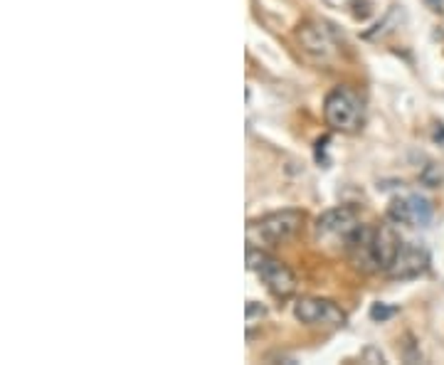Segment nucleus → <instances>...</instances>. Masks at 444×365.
<instances>
[{
    "mask_svg": "<svg viewBox=\"0 0 444 365\" xmlns=\"http://www.w3.org/2000/svg\"><path fill=\"white\" fill-rule=\"evenodd\" d=\"M304 225V212L299 210H279L269 212V215L252 220L247 225V242L249 247H279L284 242H289L291 237L301 229Z\"/></svg>",
    "mask_w": 444,
    "mask_h": 365,
    "instance_id": "obj_1",
    "label": "nucleus"
},
{
    "mask_svg": "<svg viewBox=\"0 0 444 365\" xmlns=\"http://www.w3.org/2000/svg\"><path fill=\"white\" fill-rule=\"evenodd\" d=\"M323 118L333 131L356 134L365 121L363 99L351 87H336L326 94L323 101Z\"/></svg>",
    "mask_w": 444,
    "mask_h": 365,
    "instance_id": "obj_2",
    "label": "nucleus"
},
{
    "mask_svg": "<svg viewBox=\"0 0 444 365\" xmlns=\"http://www.w3.org/2000/svg\"><path fill=\"white\" fill-rule=\"evenodd\" d=\"M370 316H373L375 321H388L390 316H395V309H390L385 303H375V306L370 309Z\"/></svg>",
    "mask_w": 444,
    "mask_h": 365,
    "instance_id": "obj_10",
    "label": "nucleus"
},
{
    "mask_svg": "<svg viewBox=\"0 0 444 365\" xmlns=\"http://www.w3.org/2000/svg\"><path fill=\"white\" fill-rule=\"evenodd\" d=\"M247 266H249V272H254L262 281H264L267 289H269L274 297L286 299L296 291L294 272H291L284 262L269 257L264 249L247 247Z\"/></svg>",
    "mask_w": 444,
    "mask_h": 365,
    "instance_id": "obj_3",
    "label": "nucleus"
},
{
    "mask_svg": "<svg viewBox=\"0 0 444 365\" xmlns=\"http://www.w3.org/2000/svg\"><path fill=\"white\" fill-rule=\"evenodd\" d=\"M427 264H430V254H427L425 249L402 242L400 252L395 257L388 274L393 279H415V277H419V274H425Z\"/></svg>",
    "mask_w": 444,
    "mask_h": 365,
    "instance_id": "obj_8",
    "label": "nucleus"
},
{
    "mask_svg": "<svg viewBox=\"0 0 444 365\" xmlns=\"http://www.w3.org/2000/svg\"><path fill=\"white\" fill-rule=\"evenodd\" d=\"M296 38H299V45L304 47V52L311 55L314 60H319V62H328L331 57H336V52L341 47L336 32L326 23H319V20L304 23L299 27V32H296Z\"/></svg>",
    "mask_w": 444,
    "mask_h": 365,
    "instance_id": "obj_5",
    "label": "nucleus"
},
{
    "mask_svg": "<svg viewBox=\"0 0 444 365\" xmlns=\"http://www.w3.org/2000/svg\"><path fill=\"white\" fill-rule=\"evenodd\" d=\"M360 227L358 223V212L348 205H341V207H331L326 210L323 215H319L316 220V240H336V242H343V247L348 244L356 229Z\"/></svg>",
    "mask_w": 444,
    "mask_h": 365,
    "instance_id": "obj_4",
    "label": "nucleus"
},
{
    "mask_svg": "<svg viewBox=\"0 0 444 365\" xmlns=\"http://www.w3.org/2000/svg\"><path fill=\"white\" fill-rule=\"evenodd\" d=\"M264 306L262 303H257V301H249L247 303V326L252 328L254 323H257V318H264Z\"/></svg>",
    "mask_w": 444,
    "mask_h": 365,
    "instance_id": "obj_9",
    "label": "nucleus"
},
{
    "mask_svg": "<svg viewBox=\"0 0 444 365\" xmlns=\"http://www.w3.org/2000/svg\"><path fill=\"white\" fill-rule=\"evenodd\" d=\"M294 316L296 321H301L304 326L341 328L345 323V314L341 311V306H336L328 299H299L294 303Z\"/></svg>",
    "mask_w": 444,
    "mask_h": 365,
    "instance_id": "obj_6",
    "label": "nucleus"
},
{
    "mask_svg": "<svg viewBox=\"0 0 444 365\" xmlns=\"http://www.w3.org/2000/svg\"><path fill=\"white\" fill-rule=\"evenodd\" d=\"M390 220L397 225H410V227H425L432 220V205L419 195H407V198H395L388 210Z\"/></svg>",
    "mask_w": 444,
    "mask_h": 365,
    "instance_id": "obj_7",
    "label": "nucleus"
}]
</instances>
